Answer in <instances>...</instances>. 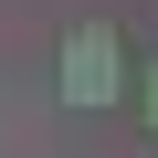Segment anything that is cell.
<instances>
[{
	"label": "cell",
	"mask_w": 158,
	"mask_h": 158,
	"mask_svg": "<svg viewBox=\"0 0 158 158\" xmlns=\"http://www.w3.org/2000/svg\"><path fill=\"white\" fill-rule=\"evenodd\" d=\"M63 95H74V106H116V95H127V53H116V32H74V53H63Z\"/></svg>",
	"instance_id": "cell-1"
},
{
	"label": "cell",
	"mask_w": 158,
	"mask_h": 158,
	"mask_svg": "<svg viewBox=\"0 0 158 158\" xmlns=\"http://www.w3.org/2000/svg\"><path fill=\"white\" fill-rule=\"evenodd\" d=\"M148 106H158V85H148Z\"/></svg>",
	"instance_id": "cell-2"
}]
</instances>
